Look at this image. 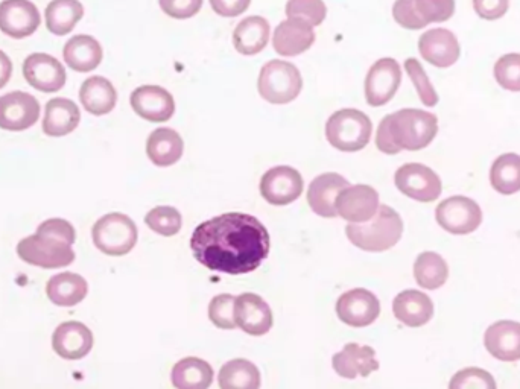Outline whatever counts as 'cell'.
Returning a JSON list of instances; mask_svg holds the SVG:
<instances>
[{
	"label": "cell",
	"mask_w": 520,
	"mask_h": 389,
	"mask_svg": "<svg viewBox=\"0 0 520 389\" xmlns=\"http://www.w3.org/2000/svg\"><path fill=\"white\" fill-rule=\"evenodd\" d=\"M191 250L210 271L244 276L260 268L270 256L271 238L256 216L224 213L195 228Z\"/></svg>",
	"instance_id": "obj_1"
},
{
	"label": "cell",
	"mask_w": 520,
	"mask_h": 389,
	"mask_svg": "<svg viewBox=\"0 0 520 389\" xmlns=\"http://www.w3.org/2000/svg\"><path fill=\"white\" fill-rule=\"evenodd\" d=\"M403 219L396 210L381 204L378 213L365 224H349L346 236L350 244L367 253H384L399 244L403 236Z\"/></svg>",
	"instance_id": "obj_2"
},
{
	"label": "cell",
	"mask_w": 520,
	"mask_h": 389,
	"mask_svg": "<svg viewBox=\"0 0 520 389\" xmlns=\"http://www.w3.org/2000/svg\"><path fill=\"white\" fill-rule=\"evenodd\" d=\"M394 145L400 152L420 151L431 145L438 133L435 114L417 108H403L385 116Z\"/></svg>",
	"instance_id": "obj_3"
},
{
	"label": "cell",
	"mask_w": 520,
	"mask_h": 389,
	"mask_svg": "<svg viewBox=\"0 0 520 389\" xmlns=\"http://www.w3.org/2000/svg\"><path fill=\"white\" fill-rule=\"evenodd\" d=\"M373 124L356 108H343L333 113L326 124L327 142L343 152H358L370 143Z\"/></svg>",
	"instance_id": "obj_4"
},
{
	"label": "cell",
	"mask_w": 520,
	"mask_h": 389,
	"mask_svg": "<svg viewBox=\"0 0 520 389\" xmlns=\"http://www.w3.org/2000/svg\"><path fill=\"white\" fill-rule=\"evenodd\" d=\"M92 241L105 256H127L139 241V230L130 216L108 213L93 224Z\"/></svg>",
	"instance_id": "obj_5"
},
{
	"label": "cell",
	"mask_w": 520,
	"mask_h": 389,
	"mask_svg": "<svg viewBox=\"0 0 520 389\" xmlns=\"http://www.w3.org/2000/svg\"><path fill=\"white\" fill-rule=\"evenodd\" d=\"M302 89V73L288 61L273 60L260 69L257 90L260 98L270 104H289L299 98Z\"/></svg>",
	"instance_id": "obj_6"
},
{
	"label": "cell",
	"mask_w": 520,
	"mask_h": 389,
	"mask_svg": "<svg viewBox=\"0 0 520 389\" xmlns=\"http://www.w3.org/2000/svg\"><path fill=\"white\" fill-rule=\"evenodd\" d=\"M17 256L28 265L42 269L67 268L77 259L72 245L37 231L17 244Z\"/></svg>",
	"instance_id": "obj_7"
},
{
	"label": "cell",
	"mask_w": 520,
	"mask_h": 389,
	"mask_svg": "<svg viewBox=\"0 0 520 389\" xmlns=\"http://www.w3.org/2000/svg\"><path fill=\"white\" fill-rule=\"evenodd\" d=\"M435 219L449 235L466 236L472 235L473 231L481 227L484 215L475 200L463 195H455L438 204L435 209Z\"/></svg>",
	"instance_id": "obj_8"
},
{
	"label": "cell",
	"mask_w": 520,
	"mask_h": 389,
	"mask_svg": "<svg viewBox=\"0 0 520 389\" xmlns=\"http://www.w3.org/2000/svg\"><path fill=\"white\" fill-rule=\"evenodd\" d=\"M394 184L400 193L419 203H434L443 192V183L437 172L422 163H406L394 175Z\"/></svg>",
	"instance_id": "obj_9"
},
{
	"label": "cell",
	"mask_w": 520,
	"mask_h": 389,
	"mask_svg": "<svg viewBox=\"0 0 520 389\" xmlns=\"http://www.w3.org/2000/svg\"><path fill=\"white\" fill-rule=\"evenodd\" d=\"M302 174L291 166H276L268 169L264 177L260 178V195L271 206H289L302 197Z\"/></svg>",
	"instance_id": "obj_10"
},
{
	"label": "cell",
	"mask_w": 520,
	"mask_h": 389,
	"mask_svg": "<svg viewBox=\"0 0 520 389\" xmlns=\"http://www.w3.org/2000/svg\"><path fill=\"white\" fill-rule=\"evenodd\" d=\"M335 310L341 323L352 329H364L378 320L381 315V301L368 289L356 288L344 292L338 298Z\"/></svg>",
	"instance_id": "obj_11"
},
{
	"label": "cell",
	"mask_w": 520,
	"mask_h": 389,
	"mask_svg": "<svg viewBox=\"0 0 520 389\" xmlns=\"http://www.w3.org/2000/svg\"><path fill=\"white\" fill-rule=\"evenodd\" d=\"M340 218L349 224H365L371 221L381 207L378 190L367 184H355L341 190L335 201Z\"/></svg>",
	"instance_id": "obj_12"
},
{
	"label": "cell",
	"mask_w": 520,
	"mask_h": 389,
	"mask_svg": "<svg viewBox=\"0 0 520 389\" xmlns=\"http://www.w3.org/2000/svg\"><path fill=\"white\" fill-rule=\"evenodd\" d=\"M233 318L236 329L250 336H264L273 329L274 318L270 304L253 292H244L235 298Z\"/></svg>",
	"instance_id": "obj_13"
},
{
	"label": "cell",
	"mask_w": 520,
	"mask_h": 389,
	"mask_svg": "<svg viewBox=\"0 0 520 389\" xmlns=\"http://www.w3.org/2000/svg\"><path fill=\"white\" fill-rule=\"evenodd\" d=\"M402 83V69L394 58H381L368 70L365 78V99L370 107L388 104Z\"/></svg>",
	"instance_id": "obj_14"
},
{
	"label": "cell",
	"mask_w": 520,
	"mask_h": 389,
	"mask_svg": "<svg viewBox=\"0 0 520 389\" xmlns=\"http://www.w3.org/2000/svg\"><path fill=\"white\" fill-rule=\"evenodd\" d=\"M40 102L26 92H11L0 96V128L19 131L34 127L40 119Z\"/></svg>",
	"instance_id": "obj_15"
},
{
	"label": "cell",
	"mask_w": 520,
	"mask_h": 389,
	"mask_svg": "<svg viewBox=\"0 0 520 389\" xmlns=\"http://www.w3.org/2000/svg\"><path fill=\"white\" fill-rule=\"evenodd\" d=\"M42 25L39 8L31 0H2L0 31L14 40L31 37Z\"/></svg>",
	"instance_id": "obj_16"
},
{
	"label": "cell",
	"mask_w": 520,
	"mask_h": 389,
	"mask_svg": "<svg viewBox=\"0 0 520 389\" xmlns=\"http://www.w3.org/2000/svg\"><path fill=\"white\" fill-rule=\"evenodd\" d=\"M93 345L95 336L81 321L61 323L52 335V348L64 361H81L90 355Z\"/></svg>",
	"instance_id": "obj_17"
},
{
	"label": "cell",
	"mask_w": 520,
	"mask_h": 389,
	"mask_svg": "<svg viewBox=\"0 0 520 389\" xmlns=\"http://www.w3.org/2000/svg\"><path fill=\"white\" fill-rule=\"evenodd\" d=\"M26 83L43 93L60 92L66 86V69L48 54H31L23 63Z\"/></svg>",
	"instance_id": "obj_18"
},
{
	"label": "cell",
	"mask_w": 520,
	"mask_h": 389,
	"mask_svg": "<svg viewBox=\"0 0 520 389\" xmlns=\"http://www.w3.org/2000/svg\"><path fill=\"white\" fill-rule=\"evenodd\" d=\"M419 51L423 60L440 69H448L460 60L461 48L457 35L449 29H429L420 37Z\"/></svg>",
	"instance_id": "obj_19"
},
{
	"label": "cell",
	"mask_w": 520,
	"mask_h": 389,
	"mask_svg": "<svg viewBox=\"0 0 520 389\" xmlns=\"http://www.w3.org/2000/svg\"><path fill=\"white\" fill-rule=\"evenodd\" d=\"M134 113L154 124L168 122L175 113V101L168 90L159 86L137 87L130 96Z\"/></svg>",
	"instance_id": "obj_20"
},
{
	"label": "cell",
	"mask_w": 520,
	"mask_h": 389,
	"mask_svg": "<svg viewBox=\"0 0 520 389\" xmlns=\"http://www.w3.org/2000/svg\"><path fill=\"white\" fill-rule=\"evenodd\" d=\"M347 186H350L349 180L335 172H326L315 177L308 189V204L312 212L321 218H338L335 201L341 190Z\"/></svg>",
	"instance_id": "obj_21"
},
{
	"label": "cell",
	"mask_w": 520,
	"mask_h": 389,
	"mask_svg": "<svg viewBox=\"0 0 520 389\" xmlns=\"http://www.w3.org/2000/svg\"><path fill=\"white\" fill-rule=\"evenodd\" d=\"M332 367L338 376L343 379L355 380L359 377H368L379 370L376 352L368 345H344L343 350L332 358Z\"/></svg>",
	"instance_id": "obj_22"
},
{
	"label": "cell",
	"mask_w": 520,
	"mask_h": 389,
	"mask_svg": "<svg viewBox=\"0 0 520 389\" xmlns=\"http://www.w3.org/2000/svg\"><path fill=\"white\" fill-rule=\"evenodd\" d=\"M393 314L403 326L419 329L434 318V301L425 292L408 289L394 298Z\"/></svg>",
	"instance_id": "obj_23"
},
{
	"label": "cell",
	"mask_w": 520,
	"mask_h": 389,
	"mask_svg": "<svg viewBox=\"0 0 520 389\" xmlns=\"http://www.w3.org/2000/svg\"><path fill=\"white\" fill-rule=\"evenodd\" d=\"M484 347L496 361H520V323L502 320L484 333Z\"/></svg>",
	"instance_id": "obj_24"
},
{
	"label": "cell",
	"mask_w": 520,
	"mask_h": 389,
	"mask_svg": "<svg viewBox=\"0 0 520 389\" xmlns=\"http://www.w3.org/2000/svg\"><path fill=\"white\" fill-rule=\"evenodd\" d=\"M315 43V31L309 23L299 19L283 20L273 35L274 51L282 57L305 54Z\"/></svg>",
	"instance_id": "obj_25"
},
{
	"label": "cell",
	"mask_w": 520,
	"mask_h": 389,
	"mask_svg": "<svg viewBox=\"0 0 520 389\" xmlns=\"http://www.w3.org/2000/svg\"><path fill=\"white\" fill-rule=\"evenodd\" d=\"M46 295L54 306L75 307L89 295V283L77 272H58L46 283Z\"/></svg>",
	"instance_id": "obj_26"
},
{
	"label": "cell",
	"mask_w": 520,
	"mask_h": 389,
	"mask_svg": "<svg viewBox=\"0 0 520 389\" xmlns=\"http://www.w3.org/2000/svg\"><path fill=\"white\" fill-rule=\"evenodd\" d=\"M64 61L78 73L93 72L101 64L104 52L101 43L92 35H75L63 49Z\"/></svg>",
	"instance_id": "obj_27"
},
{
	"label": "cell",
	"mask_w": 520,
	"mask_h": 389,
	"mask_svg": "<svg viewBox=\"0 0 520 389\" xmlns=\"http://www.w3.org/2000/svg\"><path fill=\"white\" fill-rule=\"evenodd\" d=\"M81 122L78 105L67 98H55L46 104L43 131L49 137H63L77 130Z\"/></svg>",
	"instance_id": "obj_28"
},
{
	"label": "cell",
	"mask_w": 520,
	"mask_h": 389,
	"mask_svg": "<svg viewBox=\"0 0 520 389\" xmlns=\"http://www.w3.org/2000/svg\"><path fill=\"white\" fill-rule=\"evenodd\" d=\"M183 152V139L172 128H159V130L153 131L146 140L148 159L159 168H169L180 162Z\"/></svg>",
	"instance_id": "obj_29"
},
{
	"label": "cell",
	"mask_w": 520,
	"mask_h": 389,
	"mask_svg": "<svg viewBox=\"0 0 520 389\" xmlns=\"http://www.w3.org/2000/svg\"><path fill=\"white\" fill-rule=\"evenodd\" d=\"M80 101L87 113L104 116L115 110L118 92L104 76H90L81 86Z\"/></svg>",
	"instance_id": "obj_30"
},
{
	"label": "cell",
	"mask_w": 520,
	"mask_h": 389,
	"mask_svg": "<svg viewBox=\"0 0 520 389\" xmlns=\"http://www.w3.org/2000/svg\"><path fill=\"white\" fill-rule=\"evenodd\" d=\"M271 26L267 19L251 16L242 20L233 31V46L242 55H256L267 48Z\"/></svg>",
	"instance_id": "obj_31"
},
{
	"label": "cell",
	"mask_w": 520,
	"mask_h": 389,
	"mask_svg": "<svg viewBox=\"0 0 520 389\" xmlns=\"http://www.w3.org/2000/svg\"><path fill=\"white\" fill-rule=\"evenodd\" d=\"M213 379L212 365L200 358L181 359L171 371V383L175 389H209Z\"/></svg>",
	"instance_id": "obj_32"
},
{
	"label": "cell",
	"mask_w": 520,
	"mask_h": 389,
	"mask_svg": "<svg viewBox=\"0 0 520 389\" xmlns=\"http://www.w3.org/2000/svg\"><path fill=\"white\" fill-rule=\"evenodd\" d=\"M46 28L57 37H64L75 29L84 17L80 0H52L46 7Z\"/></svg>",
	"instance_id": "obj_33"
},
{
	"label": "cell",
	"mask_w": 520,
	"mask_h": 389,
	"mask_svg": "<svg viewBox=\"0 0 520 389\" xmlns=\"http://www.w3.org/2000/svg\"><path fill=\"white\" fill-rule=\"evenodd\" d=\"M414 279L425 291H437L449 280V265L434 251H425L414 262Z\"/></svg>",
	"instance_id": "obj_34"
},
{
	"label": "cell",
	"mask_w": 520,
	"mask_h": 389,
	"mask_svg": "<svg viewBox=\"0 0 520 389\" xmlns=\"http://www.w3.org/2000/svg\"><path fill=\"white\" fill-rule=\"evenodd\" d=\"M219 389H260L259 368L247 359H233L222 365L218 374Z\"/></svg>",
	"instance_id": "obj_35"
},
{
	"label": "cell",
	"mask_w": 520,
	"mask_h": 389,
	"mask_svg": "<svg viewBox=\"0 0 520 389\" xmlns=\"http://www.w3.org/2000/svg\"><path fill=\"white\" fill-rule=\"evenodd\" d=\"M490 184L493 189L504 195H516L520 192V155L508 152L499 155L490 168Z\"/></svg>",
	"instance_id": "obj_36"
},
{
	"label": "cell",
	"mask_w": 520,
	"mask_h": 389,
	"mask_svg": "<svg viewBox=\"0 0 520 389\" xmlns=\"http://www.w3.org/2000/svg\"><path fill=\"white\" fill-rule=\"evenodd\" d=\"M145 224L157 235L171 238L178 235L183 227V216L175 207L159 206L146 213Z\"/></svg>",
	"instance_id": "obj_37"
},
{
	"label": "cell",
	"mask_w": 520,
	"mask_h": 389,
	"mask_svg": "<svg viewBox=\"0 0 520 389\" xmlns=\"http://www.w3.org/2000/svg\"><path fill=\"white\" fill-rule=\"evenodd\" d=\"M286 16L288 19L303 20L315 28L326 19L327 7L323 0H288Z\"/></svg>",
	"instance_id": "obj_38"
},
{
	"label": "cell",
	"mask_w": 520,
	"mask_h": 389,
	"mask_svg": "<svg viewBox=\"0 0 520 389\" xmlns=\"http://www.w3.org/2000/svg\"><path fill=\"white\" fill-rule=\"evenodd\" d=\"M496 83L508 92H520V54H507L493 67Z\"/></svg>",
	"instance_id": "obj_39"
},
{
	"label": "cell",
	"mask_w": 520,
	"mask_h": 389,
	"mask_svg": "<svg viewBox=\"0 0 520 389\" xmlns=\"http://www.w3.org/2000/svg\"><path fill=\"white\" fill-rule=\"evenodd\" d=\"M448 389H498V383L484 368L469 367L454 374Z\"/></svg>",
	"instance_id": "obj_40"
},
{
	"label": "cell",
	"mask_w": 520,
	"mask_h": 389,
	"mask_svg": "<svg viewBox=\"0 0 520 389\" xmlns=\"http://www.w3.org/2000/svg\"><path fill=\"white\" fill-rule=\"evenodd\" d=\"M405 70L408 76H410V80L413 81L417 95H419L423 105L429 108L435 107L438 104V95L420 61L416 60V58H408L405 61Z\"/></svg>",
	"instance_id": "obj_41"
},
{
	"label": "cell",
	"mask_w": 520,
	"mask_h": 389,
	"mask_svg": "<svg viewBox=\"0 0 520 389\" xmlns=\"http://www.w3.org/2000/svg\"><path fill=\"white\" fill-rule=\"evenodd\" d=\"M235 295L221 294L212 298L209 303L210 323L221 330H235V318H233V304H235Z\"/></svg>",
	"instance_id": "obj_42"
},
{
	"label": "cell",
	"mask_w": 520,
	"mask_h": 389,
	"mask_svg": "<svg viewBox=\"0 0 520 389\" xmlns=\"http://www.w3.org/2000/svg\"><path fill=\"white\" fill-rule=\"evenodd\" d=\"M414 4L426 25L448 22L455 13V0H414Z\"/></svg>",
	"instance_id": "obj_43"
},
{
	"label": "cell",
	"mask_w": 520,
	"mask_h": 389,
	"mask_svg": "<svg viewBox=\"0 0 520 389\" xmlns=\"http://www.w3.org/2000/svg\"><path fill=\"white\" fill-rule=\"evenodd\" d=\"M393 17L402 28L413 29V31L428 26L417 14L414 0H396L393 5Z\"/></svg>",
	"instance_id": "obj_44"
},
{
	"label": "cell",
	"mask_w": 520,
	"mask_h": 389,
	"mask_svg": "<svg viewBox=\"0 0 520 389\" xmlns=\"http://www.w3.org/2000/svg\"><path fill=\"white\" fill-rule=\"evenodd\" d=\"M159 4L166 16L186 20L200 13L203 0H159Z\"/></svg>",
	"instance_id": "obj_45"
},
{
	"label": "cell",
	"mask_w": 520,
	"mask_h": 389,
	"mask_svg": "<svg viewBox=\"0 0 520 389\" xmlns=\"http://www.w3.org/2000/svg\"><path fill=\"white\" fill-rule=\"evenodd\" d=\"M37 233L60 239V241L66 242V244L72 245V247L75 241H77V231H75V227H73L69 221H66V219H48V221L42 222V224L37 227Z\"/></svg>",
	"instance_id": "obj_46"
},
{
	"label": "cell",
	"mask_w": 520,
	"mask_h": 389,
	"mask_svg": "<svg viewBox=\"0 0 520 389\" xmlns=\"http://www.w3.org/2000/svg\"><path fill=\"white\" fill-rule=\"evenodd\" d=\"M473 10L481 19H502L510 8V0H472Z\"/></svg>",
	"instance_id": "obj_47"
},
{
	"label": "cell",
	"mask_w": 520,
	"mask_h": 389,
	"mask_svg": "<svg viewBox=\"0 0 520 389\" xmlns=\"http://www.w3.org/2000/svg\"><path fill=\"white\" fill-rule=\"evenodd\" d=\"M251 0H210V7L221 17H236L248 10Z\"/></svg>",
	"instance_id": "obj_48"
},
{
	"label": "cell",
	"mask_w": 520,
	"mask_h": 389,
	"mask_svg": "<svg viewBox=\"0 0 520 389\" xmlns=\"http://www.w3.org/2000/svg\"><path fill=\"white\" fill-rule=\"evenodd\" d=\"M376 146L379 151L384 152L387 155L399 154V149L394 145L393 137H391L390 130H388L387 119H382L381 124L378 127V133H376Z\"/></svg>",
	"instance_id": "obj_49"
},
{
	"label": "cell",
	"mask_w": 520,
	"mask_h": 389,
	"mask_svg": "<svg viewBox=\"0 0 520 389\" xmlns=\"http://www.w3.org/2000/svg\"><path fill=\"white\" fill-rule=\"evenodd\" d=\"M13 75V63L5 52L0 51V89L7 86Z\"/></svg>",
	"instance_id": "obj_50"
}]
</instances>
